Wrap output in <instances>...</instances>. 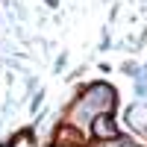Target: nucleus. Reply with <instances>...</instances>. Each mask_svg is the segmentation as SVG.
<instances>
[{
	"mask_svg": "<svg viewBox=\"0 0 147 147\" xmlns=\"http://www.w3.org/2000/svg\"><path fill=\"white\" fill-rule=\"evenodd\" d=\"M82 144H85V132H80L77 127L65 124L56 129V147H82Z\"/></svg>",
	"mask_w": 147,
	"mask_h": 147,
	"instance_id": "1",
	"label": "nucleus"
},
{
	"mask_svg": "<svg viewBox=\"0 0 147 147\" xmlns=\"http://www.w3.org/2000/svg\"><path fill=\"white\" fill-rule=\"evenodd\" d=\"M97 147H136V144H129L124 138H115V141H103V144H97Z\"/></svg>",
	"mask_w": 147,
	"mask_h": 147,
	"instance_id": "3",
	"label": "nucleus"
},
{
	"mask_svg": "<svg viewBox=\"0 0 147 147\" xmlns=\"http://www.w3.org/2000/svg\"><path fill=\"white\" fill-rule=\"evenodd\" d=\"M91 127H94V136L97 138H118V129H115V124H112L109 115H97L91 121Z\"/></svg>",
	"mask_w": 147,
	"mask_h": 147,
	"instance_id": "2",
	"label": "nucleus"
}]
</instances>
